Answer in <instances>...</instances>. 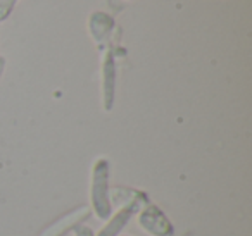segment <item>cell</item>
Here are the masks:
<instances>
[{"mask_svg":"<svg viewBox=\"0 0 252 236\" xmlns=\"http://www.w3.org/2000/svg\"><path fill=\"white\" fill-rule=\"evenodd\" d=\"M90 204L98 219H109L112 214L111 188H109V160L105 157L95 159L92 167Z\"/></svg>","mask_w":252,"mask_h":236,"instance_id":"1","label":"cell"},{"mask_svg":"<svg viewBox=\"0 0 252 236\" xmlns=\"http://www.w3.org/2000/svg\"><path fill=\"white\" fill-rule=\"evenodd\" d=\"M130 195L131 197H125V202H123L121 208H119L114 215H109L107 224L98 231L97 236H118L119 231L126 226V222L131 219V215L149 204L147 195L142 193V191L131 190Z\"/></svg>","mask_w":252,"mask_h":236,"instance_id":"2","label":"cell"},{"mask_svg":"<svg viewBox=\"0 0 252 236\" xmlns=\"http://www.w3.org/2000/svg\"><path fill=\"white\" fill-rule=\"evenodd\" d=\"M138 226L151 236H173L175 226L169 217L154 204H147L138 212Z\"/></svg>","mask_w":252,"mask_h":236,"instance_id":"3","label":"cell"},{"mask_svg":"<svg viewBox=\"0 0 252 236\" xmlns=\"http://www.w3.org/2000/svg\"><path fill=\"white\" fill-rule=\"evenodd\" d=\"M114 26V19L105 12H92V16L88 18V31L98 47H104L105 42L111 38Z\"/></svg>","mask_w":252,"mask_h":236,"instance_id":"4","label":"cell"},{"mask_svg":"<svg viewBox=\"0 0 252 236\" xmlns=\"http://www.w3.org/2000/svg\"><path fill=\"white\" fill-rule=\"evenodd\" d=\"M114 88H116V66L112 52L104 56L102 62V102H104L105 111H111L112 102H114Z\"/></svg>","mask_w":252,"mask_h":236,"instance_id":"5","label":"cell"},{"mask_svg":"<svg viewBox=\"0 0 252 236\" xmlns=\"http://www.w3.org/2000/svg\"><path fill=\"white\" fill-rule=\"evenodd\" d=\"M18 2L19 0H0V23L5 21L11 16V12L14 11Z\"/></svg>","mask_w":252,"mask_h":236,"instance_id":"6","label":"cell"},{"mask_svg":"<svg viewBox=\"0 0 252 236\" xmlns=\"http://www.w3.org/2000/svg\"><path fill=\"white\" fill-rule=\"evenodd\" d=\"M74 236H94V231L88 226H78L76 231H74Z\"/></svg>","mask_w":252,"mask_h":236,"instance_id":"7","label":"cell"},{"mask_svg":"<svg viewBox=\"0 0 252 236\" xmlns=\"http://www.w3.org/2000/svg\"><path fill=\"white\" fill-rule=\"evenodd\" d=\"M4 69H5V59H4V57H0V76H2Z\"/></svg>","mask_w":252,"mask_h":236,"instance_id":"8","label":"cell"},{"mask_svg":"<svg viewBox=\"0 0 252 236\" xmlns=\"http://www.w3.org/2000/svg\"><path fill=\"white\" fill-rule=\"evenodd\" d=\"M123 236H126V235H123ZM128 236H130V235H128Z\"/></svg>","mask_w":252,"mask_h":236,"instance_id":"9","label":"cell"}]
</instances>
